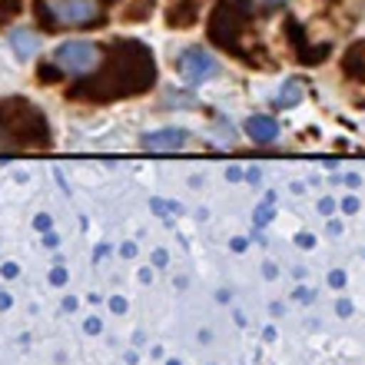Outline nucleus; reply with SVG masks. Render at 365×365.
I'll use <instances>...</instances> for the list:
<instances>
[{
	"instance_id": "f257e3e1",
	"label": "nucleus",
	"mask_w": 365,
	"mask_h": 365,
	"mask_svg": "<svg viewBox=\"0 0 365 365\" xmlns=\"http://www.w3.org/2000/svg\"><path fill=\"white\" fill-rule=\"evenodd\" d=\"M40 4L60 27H83L100 17V0H40Z\"/></svg>"
},
{
	"instance_id": "f03ea898",
	"label": "nucleus",
	"mask_w": 365,
	"mask_h": 365,
	"mask_svg": "<svg viewBox=\"0 0 365 365\" xmlns=\"http://www.w3.org/2000/svg\"><path fill=\"white\" fill-rule=\"evenodd\" d=\"M53 63H57L63 73H70V77H83V73H90V70L100 63V50H96L93 43H87V40H70V43L57 47Z\"/></svg>"
},
{
	"instance_id": "7ed1b4c3",
	"label": "nucleus",
	"mask_w": 365,
	"mask_h": 365,
	"mask_svg": "<svg viewBox=\"0 0 365 365\" xmlns=\"http://www.w3.org/2000/svg\"><path fill=\"white\" fill-rule=\"evenodd\" d=\"M180 70L186 73V80L200 83V80H206V77L216 73V60H212L210 53H202V50H190V53L180 60Z\"/></svg>"
},
{
	"instance_id": "20e7f679",
	"label": "nucleus",
	"mask_w": 365,
	"mask_h": 365,
	"mask_svg": "<svg viewBox=\"0 0 365 365\" xmlns=\"http://www.w3.org/2000/svg\"><path fill=\"white\" fill-rule=\"evenodd\" d=\"M246 130H250V136L252 140H259V143H269V140L279 136V123L269 120V116H252L250 123H246Z\"/></svg>"
},
{
	"instance_id": "39448f33",
	"label": "nucleus",
	"mask_w": 365,
	"mask_h": 365,
	"mask_svg": "<svg viewBox=\"0 0 365 365\" xmlns=\"http://www.w3.org/2000/svg\"><path fill=\"white\" fill-rule=\"evenodd\" d=\"M146 146H150V150H173V146H182V133H173V130H166V133L146 136Z\"/></svg>"
},
{
	"instance_id": "423d86ee",
	"label": "nucleus",
	"mask_w": 365,
	"mask_h": 365,
	"mask_svg": "<svg viewBox=\"0 0 365 365\" xmlns=\"http://www.w3.org/2000/svg\"><path fill=\"white\" fill-rule=\"evenodd\" d=\"M34 43H37V40H34V37H24L20 30H17V34H14V47H17V53H20V57H24V53H30V50H34Z\"/></svg>"
}]
</instances>
